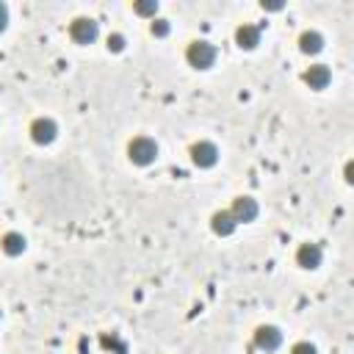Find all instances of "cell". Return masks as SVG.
<instances>
[{"mask_svg": "<svg viewBox=\"0 0 354 354\" xmlns=\"http://www.w3.org/2000/svg\"><path fill=\"white\" fill-rule=\"evenodd\" d=\"M127 158H130V163H136V166H149V163H155V158H158V144H155V138H149V136H136V138H130V141H127Z\"/></svg>", "mask_w": 354, "mask_h": 354, "instance_id": "obj_1", "label": "cell"}, {"mask_svg": "<svg viewBox=\"0 0 354 354\" xmlns=\"http://www.w3.org/2000/svg\"><path fill=\"white\" fill-rule=\"evenodd\" d=\"M185 61L194 66V69H210L216 64V47L205 39H196L185 47Z\"/></svg>", "mask_w": 354, "mask_h": 354, "instance_id": "obj_2", "label": "cell"}, {"mask_svg": "<svg viewBox=\"0 0 354 354\" xmlns=\"http://www.w3.org/2000/svg\"><path fill=\"white\" fill-rule=\"evenodd\" d=\"M28 133H30L33 144L47 147V144H53V141L58 138V124H55V119H50V116H36V119L30 122Z\"/></svg>", "mask_w": 354, "mask_h": 354, "instance_id": "obj_3", "label": "cell"}, {"mask_svg": "<svg viewBox=\"0 0 354 354\" xmlns=\"http://www.w3.org/2000/svg\"><path fill=\"white\" fill-rule=\"evenodd\" d=\"M69 36H72V41H77V44H91V41L100 36V25H97L91 17H77V19H72V25H69Z\"/></svg>", "mask_w": 354, "mask_h": 354, "instance_id": "obj_4", "label": "cell"}, {"mask_svg": "<svg viewBox=\"0 0 354 354\" xmlns=\"http://www.w3.org/2000/svg\"><path fill=\"white\" fill-rule=\"evenodd\" d=\"M227 210H230V216L235 218V224H249V221H254L257 213H260L257 199H252V196H235Z\"/></svg>", "mask_w": 354, "mask_h": 354, "instance_id": "obj_5", "label": "cell"}, {"mask_svg": "<svg viewBox=\"0 0 354 354\" xmlns=\"http://www.w3.org/2000/svg\"><path fill=\"white\" fill-rule=\"evenodd\" d=\"M191 160L199 169H213L218 163V147L213 141H196L191 144Z\"/></svg>", "mask_w": 354, "mask_h": 354, "instance_id": "obj_6", "label": "cell"}, {"mask_svg": "<svg viewBox=\"0 0 354 354\" xmlns=\"http://www.w3.org/2000/svg\"><path fill=\"white\" fill-rule=\"evenodd\" d=\"M254 346H257L260 351H277V348L282 346V332H279V326H274V324L257 326V329H254Z\"/></svg>", "mask_w": 354, "mask_h": 354, "instance_id": "obj_7", "label": "cell"}, {"mask_svg": "<svg viewBox=\"0 0 354 354\" xmlns=\"http://www.w3.org/2000/svg\"><path fill=\"white\" fill-rule=\"evenodd\" d=\"M301 80H304L310 88L321 91V88H326V86L332 83V69H329L326 64H313V66H307V69H304Z\"/></svg>", "mask_w": 354, "mask_h": 354, "instance_id": "obj_8", "label": "cell"}, {"mask_svg": "<svg viewBox=\"0 0 354 354\" xmlns=\"http://www.w3.org/2000/svg\"><path fill=\"white\" fill-rule=\"evenodd\" d=\"M321 260H324V252H321L318 243H310V241H307V243H301V246L296 249V266H301V268H307V271L318 268Z\"/></svg>", "mask_w": 354, "mask_h": 354, "instance_id": "obj_9", "label": "cell"}, {"mask_svg": "<svg viewBox=\"0 0 354 354\" xmlns=\"http://www.w3.org/2000/svg\"><path fill=\"white\" fill-rule=\"evenodd\" d=\"M235 44H238L241 50H254V47L260 44V28H257V25H249V22L238 25V28H235Z\"/></svg>", "mask_w": 354, "mask_h": 354, "instance_id": "obj_10", "label": "cell"}, {"mask_svg": "<svg viewBox=\"0 0 354 354\" xmlns=\"http://www.w3.org/2000/svg\"><path fill=\"white\" fill-rule=\"evenodd\" d=\"M210 230H213L216 235L227 238V235H232V232L238 230V224H235V218L230 216V210H216V213L210 216Z\"/></svg>", "mask_w": 354, "mask_h": 354, "instance_id": "obj_11", "label": "cell"}, {"mask_svg": "<svg viewBox=\"0 0 354 354\" xmlns=\"http://www.w3.org/2000/svg\"><path fill=\"white\" fill-rule=\"evenodd\" d=\"M299 50L304 55H318L324 50V36L318 30H301L299 33Z\"/></svg>", "mask_w": 354, "mask_h": 354, "instance_id": "obj_12", "label": "cell"}, {"mask_svg": "<svg viewBox=\"0 0 354 354\" xmlns=\"http://www.w3.org/2000/svg\"><path fill=\"white\" fill-rule=\"evenodd\" d=\"M0 246H3V252L8 254V257H17V254H22L25 252V246H28V241H25V235L22 232H6L3 238H0Z\"/></svg>", "mask_w": 354, "mask_h": 354, "instance_id": "obj_13", "label": "cell"}, {"mask_svg": "<svg viewBox=\"0 0 354 354\" xmlns=\"http://www.w3.org/2000/svg\"><path fill=\"white\" fill-rule=\"evenodd\" d=\"M133 11H136L138 17L155 19V14H158V0H136V3H133Z\"/></svg>", "mask_w": 354, "mask_h": 354, "instance_id": "obj_14", "label": "cell"}, {"mask_svg": "<svg viewBox=\"0 0 354 354\" xmlns=\"http://www.w3.org/2000/svg\"><path fill=\"white\" fill-rule=\"evenodd\" d=\"M169 30H171V25H169V19H163V17H155V19L149 22V33L158 36V39L169 36Z\"/></svg>", "mask_w": 354, "mask_h": 354, "instance_id": "obj_15", "label": "cell"}, {"mask_svg": "<svg viewBox=\"0 0 354 354\" xmlns=\"http://www.w3.org/2000/svg\"><path fill=\"white\" fill-rule=\"evenodd\" d=\"M124 44H127V39H124L122 33H111V36L105 39V47H108L111 53H122V50H124Z\"/></svg>", "mask_w": 354, "mask_h": 354, "instance_id": "obj_16", "label": "cell"}, {"mask_svg": "<svg viewBox=\"0 0 354 354\" xmlns=\"http://www.w3.org/2000/svg\"><path fill=\"white\" fill-rule=\"evenodd\" d=\"M290 354H318V348L313 343H307V340H299V343H293Z\"/></svg>", "mask_w": 354, "mask_h": 354, "instance_id": "obj_17", "label": "cell"}, {"mask_svg": "<svg viewBox=\"0 0 354 354\" xmlns=\"http://www.w3.org/2000/svg\"><path fill=\"white\" fill-rule=\"evenodd\" d=\"M282 6H285V3H279V0H263V3H260L263 11H282Z\"/></svg>", "mask_w": 354, "mask_h": 354, "instance_id": "obj_18", "label": "cell"}, {"mask_svg": "<svg viewBox=\"0 0 354 354\" xmlns=\"http://www.w3.org/2000/svg\"><path fill=\"white\" fill-rule=\"evenodd\" d=\"M8 28V6L6 3H0V33Z\"/></svg>", "mask_w": 354, "mask_h": 354, "instance_id": "obj_19", "label": "cell"}, {"mask_svg": "<svg viewBox=\"0 0 354 354\" xmlns=\"http://www.w3.org/2000/svg\"><path fill=\"white\" fill-rule=\"evenodd\" d=\"M343 180H346V183H351V180H354V163H351V160H348V163H346V169H343Z\"/></svg>", "mask_w": 354, "mask_h": 354, "instance_id": "obj_20", "label": "cell"}, {"mask_svg": "<svg viewBox=\"0 0 354 354\" xmlns=\"http://www.w3.org/2000/svg\"><path fill=\"white\" fill-rule=\"evenodd\" d=\"M0 315H3V313H0Z\"/></svg>", "mask_w": 354, "mask_h": 354, "instance_id": "obj_21", "label": "cell"}]
</instances>
